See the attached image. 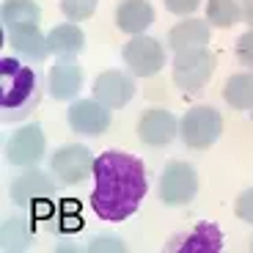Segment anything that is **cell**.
I'll return each mask as SVG.
<instances>
[{
  "instance_id": "1",
  "label": "cell",
  "mask_w": 253,
  "mask_h": 253,
  "mask_svg": "<svg viewBox=\"0 0 253 253\" xmlns=\"http://www.w3.org/2000/svg\"><path fill=\"white\" fill-rule=\"evenodd\" d=\"M149 179L140 157L121 149H108L94 157V190H91V209L99 220L124 223L140 209Z\"/></svg>"
},
{
  "instance_id": "2",
  "label": "cell",
  "mask_w": 253,
  "mask_h": 253,
  "mask_svg": "<svg viewBox=\"0 0 253 253\" xmlns=\"http://www.w3.org/2000/svg\"><path fill=\"white\" fill-rule=\"evenodd\" d=\"M42 102L39 75L17 58H0V113L6 124L28 119Z\"/></svg>"
},
{
  "instance_id": "3",
  "label": "cell",
  "mask_w": 253,
  "mask_h": 253,
  "mask_svg": "<svg viewBox=\"0 0 253 253\" xmlns=\"http://www.w3.org/2000/svg\"><path fill=\"white\" fill-rule=\"evenodd\" d=\"M215 75V55L207 47L182 50L173 58V83L187 94H198Z\"/></svg>"
},
{
  "instance_id": "4",
  "label": "cell",
  "mask_w": 253,
  "mask_h": 253,
  "mask_svg": "<svg viewBox=\"0 0 253 253\" xmlns=\"http://www.w3.org/2000/svg\"><path fill=\"white\" fill-rule=\"evenodd\" d=\"M220 132H223V119L209 105L190 108L179 121V135H182L184 146H190V149H209L212 143H217Z\"/></svg>"
},
{
  "instance_id": "5",
  "label": "cell",
  "mask_w": 253,
  "mask_h": 253,
  "mask_svg": "<svg viewBox=\"0 0 253 253\" xmlns=\"http://www.w3.org/2000/svg\"><path fill=\"white\" fill-rule=\"evenodd\" d=\"M198 193V173L190 163L173 160L163 168L160 176V201L165 207H184Z\"/></svg>"
},
{
  "instance_id": "6",
  "label": "cell",
  "mask_w": 253,
  "mask_h": 253,
  "mask_svg": "<svg viewBox=\"0 0 253 253\" xmlns=\"http://www.w3.org/2000/svg\"><path fill=\"white\" fill-rule=\"evenodd\" d=\"M50 171L63 184H83L88 176H94V154L83 143L58 146L50 154Z\"/></svg>"
},
{
  "instance_id": "7",
  "label": "cell",
  "mask_w": 253,
  "mask_h": 253,
  "mask_svg": "<svg viewBox=\"0 0 253 253\" xmlns=\"http://www.w3.org/2000/svg\"><path fill=\"white\" fill-rule=\"evenodd\" d=\"M121 58L135 77H154L165 66V47L152 36H132L121 50Z\"/></svg>"
},
{
  "instance_id": "8",
  "label": "cell",
  "mask_w": 253,
  "mask_h": 253,
  "mask_svg": "<svg viewBox=\"0 0 253 253\" xmlns=\"http://www.w3.org/2000/svg\"><path fill=\"white\" fill-rule=\"evenodd\" d=\"M44 154H47V140L39 124L19 126L6 140V160L17 168H33L44 160Z\"/></svg>"
},
{
  "instance_id": "9",
  "label": "cell",
  "mask_w": 253,
  "mask_h": 253,
  "mask_svg": "<svg viewBox=\"0 0 253 253\" xmlns=\"http://www.w3.org/2000/svg\"><path fill=\"white\" fill-rule=\"evenodd\" d=\"M168 253H220L223 251V231L217 223L201 220L193 228L173 234L165 245Z\"/></svg>"
},
{
  "instance_id": "10",
  "label": "cell",
  "mask_w": 253,
  "mask_h": 253,
  "mask_svg": "<svg viewBox=\"0 0 253 253\" xmlns=\"http://www.w3.org/2000/svg\"><path fill=\"white\" fill-rule=\"evenodd\" d=\"M66 121L75 132L88 135V138H99L108 132L110 126V108H105L99 99H75L66 110Z\"/></svg>"
},
{
  "instance_id": "11",
  "label": "cell",
  "mask_w": 253,
  "mask_h": 253,
  "mask_svg": "<svg viewBox=\"0 0 253 253\" xmlns=\"http://www.w3.org/2000/svg\"><path fill=\"white\" fill-rule=\"evenodd\" d=\"M83 80H85V75H83V66L77 63L75 55L58 58L50 66V77H47L50 96L58 102H72L83 91Z\"/></svg>"
},
{
  "instance_id": "12",
  "label": "cell",
  "mask_w": 253,
  "mask_h": 253,
  "mask_svg": "<svg viewBox=\"0 0 253 253\" xmlns=\"http://www.w3.org/2000/svg\"><path fill=\"white\" fill-rule=\"evenodd\" d=\"M8 193H11V201L17 204V207H31L39 198L55 196V184H52L50 173L39 171L36 165H33V168H25V171L14 179Z\"/></svg>"
},
{
  "instance_id": "13",
  "label": "cell",
  "mask_w": 253,
  "mask_h": 253,
  "mask_svg": "<svg viewBox=\"0 0 253 253\" xmlns=\"http://www.w3.org/2000/svg\"><path fill=\"white\" fill-rule=\"evenodd\" d=\"M135 96V80L126 72H102L94 80V99H99L105 108L119 110Z\"/></svg>"
},
{
  "instance_id": "14",
  "label": "cell",
  "mask_w": 253,
  "mask_h": 253,
  "mask_svg": "<svg viewBox=\"0 0 253 253\" xmlns=\"http://www.w3.org/2000/svg\"><path fill=\"white\" fill-rule=\"evenodd\" d=\"M179 135V121L168 110L152 108L138 119V138L146 146H168Z\"/></svg>"
},
{
  "instance_id": "15",
  "label": "cell",
  "mask_w": 253,
  "mask_h": 253,
  "mask_svg": "<svg viewBox=\"0 0 253 253\" xmlns=\"http://www.w3.org/2000/svg\"><path fill=\"white\" fill-rule=\"evenodd\" d=\"M116 28L129 36H140L146 28H152L154 22V8L149 0H121L113 11Z\"/></svg>"
},
{
  "instance_id": "16",
  "label": "cell",
  "mask_w": 253,
  "mask_h": 253,
  "mask_svg": "<svg viewBox=\"0 0 253 253\" xmlns=\"http://www.w3.org/2000/svg\"><path fill=\"white\" fill-rule=\"evenodd\" d=\"M8 44H11L22 58H28L31 63H42L47 58V52H50L47 36L39 31V25H25V28L8 31Z\"/></svg>"
},
{
  "instance_id": "17",
  "label": "cell",
  "mask_w": 253,
  "mask_h": 253,
  "mask_svg": "<svg viewBox=\"0 0 253 253\" xmlns=\"http://www.w3.org/2000/svg\"><path fill=\"white\" fill-rule=\"evenodd\" d=\"M168 44H171L173 52L193 50V47H207L209 44V22H204V19L179 22L168 33Z\"/></svg>"
},
{
  "instance_id": "18",
  "label": "cell",
  "mask_w": 253,
  "mask_h": 253,
  "mask_svg": "<svg viewBox=\"0 0 253 253\" xmlns=\"http://www.w3.org/2000/svg\"><path fill=\"white\" fill-rule=\"evenodd\" d=\"M47 47H50V52L58 58H63V55L77 58L85 50V33H83L75 22H63V25H55L47 33Z\"/></svg>"
},
{
  "instance_id": "19",
  "label": "cell",
  "mask_w": 253,
  "mask_h": 253,
  "mask_svg": "<svg viewBox=\"0 0 253 253\" xmlns=\"http://www.w3.org/2000/svg\"><path fill=\"white\" fill-rule=\"evenodd\" d=\"M0 19H3L6 31L25 28V25H39L42 22V8L33 0H6L3 11H0Z\"/></svg>"
},
{
  "instance_id": "20",
  "label": "cell",
  "mask_w": 253,
  "mask_h": 253,
  "mask_svg": "<svg viewBox=\"0 0 253 253\" xmlns=\"http://www.w3.org/2000/svg\"><path fill=\"white\" fill-rule=\"evenodd\" d=\"M223 99L237 110L253 108V72H237L223 85Z\"/></svg>"
},
{
  "instance_id": "21",
  "label": "cell",
  "mask_w": 253,
  "mask_h": 253,
  "mask_svg": "<svg viewBox=\"0 0 253 253\" xmlns=\"http://www.w3.org/2000/svg\"><path fill=\"white\" fill-rule=\"evenodd\" d=\"M50 228L58 234H75L83 228V215H80V204L77 201H55L50 215Z\"/></svg>"
},
{
  "instance_id": "22",
  "label": "cell",
  "mask_w": 253,
  "mask_h": 253,
  "mask_svg": "<svg viewBox=\"0 0 253 253\" xmlns=\"http://www.w3.org/2000/svg\"><path fill=\"white\" fill-rule=\"evenodd\" d=\"M33 220L8 217L3 223V251H28L33 242Z\"/></svg>"
},
{
  "instance_id": "23",
  "label": "cell",
  "mask_w": 253,
  "mask_h": 253,
  "mask_svg": "<svg viewBox=\"0 0 253 253\" xmlns=\"http://www.w3.org/2000/svg\"><path fill=\"white\" fill-rule=\"evenodd\" d=\"M240 19V0H209L207 3V22L212 28H234Z\"/></svg>"
},
{
  "instance_id": "24",
  "label": "cell",
  "mask_w": 253,
  "mask_h": 253,
  "mask_svg": "<svg viewBox=\"0 0 253 253\" xmlns=\"http://www.w3.org/2000/svg\"><path fill=\"white\" fill-rule=\"evenodd\" d=\"M63 17L69 22H83V19H91L99 6V0H58Z\"/></svg>"
},
{
  "instance_id": "25",
  "label": "cell",
  "mask_w": 253,
  "mask_h": 253,
  "mask_svg": "<svg viewBox=\"0 0 253 253\" xmlns=\"http://www.w3.org/2000/svg\"><path fill=\"white\" fill-rule=\"evenodd\" d=\"M234 212H237L240 220H245L253 226V187H248L240 193V198H237V204H234Z\"/></svg>"
},
{
  "instance_id": "26",
  "label": "cell",
  "mask_w": 253,
  "mask_h": 253,
  "mask_svg": "<svg viewBox=\"0 0 253 253\" xmlns=\"http://www.w3.org/2000/svg\"><path fill=\"white\" fill-rule=\"evenodd\" d=\"M237 58L242 66H253V28L237 39Z\"/></svg>"
},
{
  "instance_id": "27",
  "label": "cell",
  "mask_w": 253,
  "mask_h": 253,
  "mask_svg": "<svg viewBox=\"0 0 253 253\" xmlns=\"http://www.w3.org/2000/svg\"><path fill=\"white\" fill-rule=\"evenodd\" d=\"M88 251H94V253H99V251H126V245L119 240V237L99 234V237H94V240H91Z\"/></svg>"
},
{
  "instance_id": "28",
  "label": "cell",
  "mask_w": 253,
  "mask_h": 253,
  "mask_svg": "<svg viewBox=\"0 0 253 253\" xmlns=\"http://www.w3.org/2000/svg\"><path fill=\"white\" fill-rule=\"evenodd\" d=\"M165 8L171 14H176V17H187V14H193L198 6H201V0H163Z\"/></svg>"
},
{
  "instance_id": "29",
  "label": "cell",
  "mask_w": 253,
  "mask_h": 253,
  "mask_svg": "<svg viewBox=\"0 0 253 253\" xmlns=\"http://www.w3.org/2000/svg\"><path fill=\"white\" fill-rule=\"evenodd\" d=\"M240 8H242V19L248 25H253V0H240Z\"/></svg>"
},
{
  "instance_id": "30",
  "label": "cell",
  "mask_w": 253,
  "mask_h": 253,
  "mask_svg": "<svg viewBox=\"0 0 253 253\" xmlns=\"http://www.w3.org/2000/svg\"><path fill=\"white\" fill-rule=\"evenodd\" d=\"M251 119H253V108H251Z\"/></svg>"
},
{
  "instance_id": "31",
  "label": "cell",
  "mask_w": 253,
  "mask_h": 253,
  "mask_svg": "<svg viewBox=\"0 0 253 253\" xmlns=\"http://www.w3.org/2000/svg\"><path fill=\"white\" fill-rule=\"evenodd\" d=\"M251 248H253V240H251Z\"/></svg>"
}]
</instances>
